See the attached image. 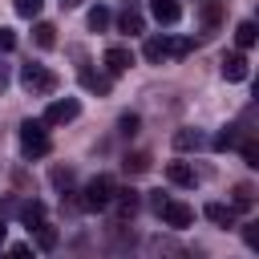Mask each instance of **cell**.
Returning a JSON list of instances; mask_svg holds the SVG:
<instances>
[{
	"label": "cell",
	"instance_id": "cell-2",
	"mask_svg": "<svg viewBox=\"0 0 259 259\" xmlns=\"http://www.w3.org/2000/svg\"><path fill=\"white\" fill-rule=\"evenodd\" d=\"M113 190H117V182H113L109 174H97V178L85 182V190H81V206H85V210H105L109 198H113Z\"/></svg>",
	"mask_w": 259,
	"mask_h": 259
},
{
	"label": "cell",
	"instance_id": "cell-20",
	"mask_svg": "<svg viewBox=\"0 0 259 259\" xmlns=\"http://www.w3.org/2000/svg\"><path fill=\"white\" fill-rule=\"evenodd\" d=\"M190 49H194L190 36H166V57H186Z\"/></svg>",
	"mask_w": 259,
	"mask_h": 259
},
{
	"label": "cell",
	"instance_id": "cell-18",
	"mask_svg": "<svg viewBox=\"0 0 259 259\" xmlns=\"http://www.w3.org/2000/svg\"><path fill=\"white\" fill-rule=\"evenodd\" d=\"M202 24L206 28H219L223 24V0H202Z\"/></svg>",
	"mask_w": 259,
	"mask_h": 259
},
{
	"label": "cell",
	"instance_id": "cell-5",
	"mask_svg": "<svg viewBox=\"0 0 259 259\" xmlns=\"http://www.w3.org/2000/svg\"><path fill=\"white\" fill-rule=\"evenodd\" d=\"M81 113V101L77 97H65V101H49V109H45V125H65V121H73Z\"/></svg>",
	"mask_w": 259,
	"mask_h": 259
},
{
	"label": "cell",
	"instance_id": "cell-25",
	"mask_svg": "<svg viewBox=\"0 0 259 259\" xmlns=\"http://www.w3.org/2000/svg\"><path fill=\"white\" fill-rule=\"evenodd\" d=\"M251 202H255V190H251L247 182H243V186H235V202H231V206H235V210H247Z\"/></svg>",
	"mask_w": 259,
	"mask_h": 259
},
{
	"label": "cell",
	"instance_id": "cell-12",
	"mask_svg": "<svg viewBox=\"0 0 259 259\" xmlns=\"http://www.w3.org/2000/svg\"><path fill=\"white\" fill-rule=\"evenodd\" d=\"M117 28L130 32V36H142V32H146V16H142L138 8H125V12L117 16Z\"/></svg>",
	"mask_w": 259,
	"mask_h": 259
},
{
	"label": "cell",
	"instance_id": "cell-3",
	"mask_svg": "<svg viewBox=\"0 0 259 259\" xmlns=\"http://www.w3.org/2000/svg\"><path fill=\"white\" fill-rule=\"evenodd\" d=\"M20 85L32 93V97H49L53 89H57V73H49L45 65H20Z\"/></svg>",
	"mask_w": 259,
	"mask_h": 259
},
{
	"label": "cell",
	"instance_id": "cell-8",
	"mask_svg": "<svg viewBox=\"0 0 259 259\" xmlns=\"http://www.w3.org/2000/svg\"><path fill=\"white\" fill-rule=\"evenodd\" d=\"M150 12H154L158 24H178V16H182L178 0H150Z\"/></svg>",
	"mask_w": 259,
	"mask_h": 259
},
{
	"label": "cell",
	"instance_id": "cell-13",
	"mask_svg": "<svg viewBox=\"0 0 259 259\" xmlns=\"http://www.w3.org/2000/svg\"><path fill=\"white\" fill-rule=\"evenodd\" d=\"M166 178H170L174 186H194V182H198L194 166H186V162H170V166H166Z\"/></svg>",
	"mask_w": 259,
	"mask_h": 259
},
{
	"label": "cell",
	"instance_id": "cell-24",
	"mask_svg": "<svg viewBox=\"0 0 259 259\" xmlns=\"http://www.w3.org/2000/svg\"><path fill=\"white\" fill-rule=\"evenodd\" d=\"M138 125H142V117H138V113H121V117H117V134H125V138H134V134H138Z\"/></svg>",
	"mask_w": 259,
	"mask_h": 259
},
{
	"label": "cell",
	"instance_id": "cell-22",
	"mask_svg": "<svg viewBox=\"0 0 259 259\" xmlns=\"http://www.w3.org/2000/svg\"><path fill=\"white\" fill-rule=\"evenodd\" d=\"M125 174H146L150 170V154H125Z\"/></svg>",
	"mask_w": 259,
	"mask_h": 259
},
{
	"label": "cell",
	"instance_id": "cell-34",
	"mask_svg": "<svg viewBox=\"0 0 259 259\" xmlns=\"http://www.w3.org/2000/svg\"><path fill=\"white\" fill-rule=\"evenodd\" d=\"M57 4H61V8H77L81 0H57Z\"/></svg>",
	"mask_w": 259,
	"mask_h": 259
},
{
	"label": "cell",
	"instance_id": "cell-6",
	"mask_svg": "<svg viewBox=\"0 0 259 259\" xmlns=\"http://www.w3.org/2000/svg\"><path fill=\"white\" fill-rule=\"evenodd\" d=\"M158 214H162V223H166V227H174V231H182V227H190V223H194V206L174 202V198H166Z\"/></svg>",
	"mask_w": 259,
	"mask_h": 259
},
{
	"label": "cell",
	"instance_id": "cell-19",
	"mask_svg": "<svg viewBox=\"0 0 259 259\" xmlns=\"http://www.w3.org/2000/svg\"><path fill=\"white\" fill-rule=\"evenodd\" d=\"M32 40H36L40 49H53V45H57V28H53L49 20H36V28H32Z\"/></svg>",
	"mask_w": 259,
	"mask_h": 259
},
{
	"label": "cell",
	"instance_id": "cell-26",
	"mask_svg": "<svg viewBox=\"0 0 259 259\" xmlns=\"http://www.w3.org/2000/svg\"><path fill=\"white\" fill-rule=\"evenodd\" d=\"M36 247H40V251H53V247H57V231L40 223V227H36Z\"/></svg>",
	"mask_w": 259,
	"mask_h": 259
},
{
	"label": "cell",
	"instance_id": "cell-9",
	"mask_svg": "<svg viewBox=\"0 0 259 259\" xmlns=\"http://www.w3.org/2000/svg\"><path fill=\"white\" fill-rule=\"evenodd\" d=\"M223 77L227 81H247V57L243 53H227L223 57Z\"/></svg>",
	"mask_w": 259,
	"mask_h": 259
},
{
	"label": "cell",
	"instance_id": "cell-33",
	"mask_svg": "<svg viewBox=\"0 0 259 259\" xmlns=\"http://www.w3.org/2000/svg\"><path fill=\"white\" fill-rule=\"evenodd\" d=\"M162 202H166V194H162V190H150V206H154V210H162Z\"/></svg>",
	"mask_w": 259,
	"mask_h": 259
},
{
	"label": "cell",
	"instance_id": "cell-35",
	"mask_svg": "<svg viewBox=\"0 0 259 259\" xmlns=\"http://www.w3.org/2000/svg\"><path fill=\"white\" fill-rule=\"evenodd\" d=\"M4 239H8V227H4V219H0V247H4Z\"/></svg>",
	"mask_w": 259,
	"mask_h": 259
},
{
	"label": "cell",
	"instance_id": "cell-21",
	"mask_svg": "<svg viewBox=\"0 0 259 259\" xmlns=\"http://www.w3.org/2000/svg\"><path fill=\"white\" fill-rule=\"evenodd\" d=\"M235 142H239V134H235V125H223V130H219V134H214V138H210L206 146H214V150H231Z\"/></svg>",
	"mask_w": 259,
	"mask_h": 259
},
{
	"label": "cell",
	"instance_id": "cell-29",
	"mask_svg": "<svg viewBox=\"0 0 259 259\" xmlns=\"http://www.w3.org/2000/svg\"><path fill=\"white\" fill-rule=\"evenodd\" d=\"M12 49H16V32L0 24V53H12Z\"/></svg>",
	"mask_w": 259,
	"mask_h": 259
},
{
	"label": "cell",
	"instance_id": "cell-16",
	"mask_svg": "<svg viewBox=\"0 0 259 259\" xmlns=\"http://www.w3.org/2000/svg\"><path fill=\"white\" fill-rule=\"evenodd\" d=\"M206 146V134H198V130H178L174 134V150H202Z\"/></svg>",
	"mask_w": 259,
	"mask_h": 259
},
{
	"label": "cell",
	"instance_id": "cell-30",
	"mask_svg": "<svg viewBox=\"0 0 259 259\" xmlns=\"http://www.w3.org/2000/svg\"><path fill=\"white\" fill-rule=\"evenodd\" d=\"M243 239L247 247H259V223H243Z\"/></svg>",
	"mask_w": 259,
	"mask_h": 259
},
{
	"label": "cell",
	"instance_id": "cell-15",
	"mask_svg": "<svg viewBox=\"0 0 259 259\" xmlns=\"http://www.w3.org/2000/svg\"><path fill=\"white\" fill-rule=\"evenodd\" d=\"M255 36H259L255 20H239V24H235V45H239V53H247V49L255 45Z\"/></svg>",
	"mask_w": 259,
	"mask_h": 259
},
{
	"label": "cell",
	"instance_id": "cell-27",
	"mask_svg": "<svg viewBox=\"0 0 259 259\" xmlns=\"http://www.w3.org/2000/svg\"><path fill=\"white\" fill-rule=\"evenodd\" d=\"M49 178H53V186H57V190H69V186H73V170H65V166H57Z\"/></svg>",
	"mask_w": 259,
	"mask_h": 259
},
{
	"label": "cell",
	"instance_id": "cell-31",
	"mask_svg": "<svg viewBox=\"0 0 259 259\" xmlns=\"http://www.w3.org/2000/svg\"><path fill=\"white\" fill-rule=\"evenodd\" d=\"M243 158H247V166H259V146L255 142H243Z\"/></svg>",
	"mask_w": 259,
	"mask_h": 259
},
{
	"label": "cell",
	"instance_id": "cell-1",
	"mask_svg": "<svg viewBox=\"0 0 259 259\" xmlns=\"http://www.w3.org/2000/svg\"><path fill=\"white\" fill-rule=\"evenodd\" d=\"M20 150H24V158H45L49 150H53V138H49V125L45 121H20Z\"/></svg>",
	"mask_w": 259,
	"mask_h": 259
},
{
	"label": "cell",
	"instance_id": "cell-7",
	"mask_svg": "<svg viewBox=\"0 0 259 259\" xmlns=\"http://www.w3.org/2000/svg\"><path fill=\"white\" fill-rule=\"evenodd\" d=\"M130 65H134V53H130V49H121V45L105 49V69H109V77H121Z\"/></svg>",
	"mask_w": 259,
	"mask_h": 259
},
{
	"label": "cell",
	"instance_id": "cell-32",
	"mask_svg": "<svg viewBox=\"0 0 259 259\" xmlns=\"http://www.w3.org/2000/svg\"><path fill=\"white\" fill-rule=\"evenodd\" d=\"M8 81H12V69H8V65H4V61H0V93H4V89H8Z\"/></svg>",
	"mask_w": 259,
	"mask_h": 259
},
{
	"label": "cell",
	"instance_id": "cell-11",
	"mask_svg": "<svg viewBox=\"0 0 259 259\" xmlns=\"http://www.w3.org/2000/svg\"><path fill=\"white\" fill-rule=\"evenodd\" d=\"M202 214H206V219H210L214 227H231L239 210H235L231 202H206V210H202Z\"/></svg>",
	"mask_w": 259,
	"mask_h": 259
},
{
	"label": "cell",
	"instance_id": "cell-4",
	"mask_svg": "<svg viewBox=\"0 0 259 259\" xmlns=\"http://www.w3.org/2000/svg\"><path fill=\"white\" fill-rule=\"evenodd\" d=\"M138 206H142L138 190H134V186H117L105 210H113V219H117V223H125V219H134V214H138Z\"/></svg>",
	"mask_w": 259,
	"mask_h": 259
},
{
	"label": "cell",
	"instance_id": "cell-17",
	"mask_svg": "<svg viewBox=\"0 0 259 259\" xmlns=\"http://www.w3.org/2000/svg\"><path fill=\"white\" fill-rule=\"evenodd\" d=\"M81 85H85L89 93H101V97H105L113 81H109V77H101V73H89V69H81Z\"/></svg>",
	"mask_w": 259,
	"mask_h": 259
},
{
	"label": "cell",
	"instance_id": "cell-28",
	"mask_svg": "<svg viewBox=\"0 0 259 259\" xmlns=\"http://www.w3.org/2000/svg\"><path fill=\"white\" fill-rule=\"evenodd\" d=\"M40 4H45V0H16V12H20L24 20H32V16H40Z\"/></svg>",
	"mask_w": 259,
	"mask_h": 259
},
{
	"label": "cell",
	"instance_id": "cell-23",
	"mask_svg": "<svg viewBox=\"0 0 259 259\" xmlns=\"http://www.w3.org/2000/svg\"><path fill=\"white\" fill-rule=\"evenodd\" d=\"M89 28H93V32H105V28H109V8H101V4L89 8Z\"/></svg>",
	"mask_w": 259,
	"mask_h": 259
},
{
	"label": "cell",
	"instance_id": "cell-10",
	"mask_svg": "<svg viewBox=\"0 0 259 259\" xmlns=\"http://www.w3.org/2000/svg\"><path fill=\"white\" fill-rule=\"evenodd\" d=\"M16 210H20V223H24L28 231H36V227L45 223V202H36V198H28V202H20Z\"/></svg>",
	"mask_w": 259,
	"mask_h": 259
},
{
	"label": "cell",
	"instance_id": "cell-14",
	"mask_svg": "<svg viewBox=\"0 0 259 259\" xmlns=\"http://www.w3.org/2000/svg\"><path fill=\"white\" fill-rule=\"evenodd\" d=\"M142 57H146L150 65H162V61H166V36H146V40H142Z\"/></svg>",
	"mask_w": 259,
	"mask_h": 259
}]
</instances>
